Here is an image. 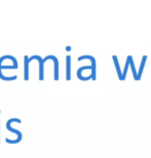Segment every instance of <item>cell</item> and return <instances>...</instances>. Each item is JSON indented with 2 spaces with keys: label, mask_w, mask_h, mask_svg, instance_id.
<instances>
[{
  "label": "cell",
  "mask_w": 151,
  "mask_h": 158,
  "mask_svg": "<svg viewBox=\"0 0 151 158\" xmlns=\"http://www.w3.org/2000/svg\"><path fill=\"white\" fill-rule=\"evenodd\" d=\"M21 123L22 122V120L21 119H19V118H10L9 120H7L6 121V129H7L8 131H11L12 134H15L17 135V139L15 140H9L8 138H6L5 139V142L7 144H18V143H20V142L22 141V139H23V134L20 131H18V129H15L14 128L11 126L12 123Z\"/></svg>",
  "instance_id": "1"
},
{
  "label": "cell",
  "mask_w": 151,
  "mask_h": 158,
  "mask_svg": "<svg viewBox=\"0 0 151 158\" xmlns=\"http://www.w3.org/2000/svg\"><path fill=\"white\" fill-rule=\"evenodd\" d=\"M19 67H15L14 65H2V59L0 58V79L3 81H14V80H17L18 76L17 75H14V76H9V77H6L3 75L2 73V70H15V69H18Z\"/></svg>",
  "instance_id": "2"
},
{
  "label": "cell",
  "mask_w": 151,
  "mask_h": 158,
  "mask_svg": "<svg viewBox=\"0 0 151 158\" xmlns=\"http://www.w3.org/2000/svg\"><path fill=\"white\" fill-rule=\"evenodd\" d=\"M33 60H37L39 63V80L42 81L43 79H44V61H43V59L41 58L40 56H37V55H34L32 56L31 58L28 59V63H30L33 61Z\"/></svg>",
  "instance_id": "3"
},
{
  "label": "cell",
  "mask_w": 151,
  "mask_h": 158,
  "mask_svg": "<svg viewBox=\"0 0 151 158\" xmlns=\"http://www.w3.org/2000/svg\"><path fill=\"white\" fill-rule=\"evenodd\" d=\"M84 59H89L90 62H92V74H90V76H92V79H94V80H96V60L94 56H81L78 58V62L82 61V60Z\"/></svg>",
  "instance_id": "4"
},
{
  "label": "cell",
  "mask_w": 151,
  "mask_h": 158,
  "mask_svg": "<svg viewBox=\"0 0 151 158\" xmlns=\"http://www.w3.org/2000/svg\"><path fill=\"white\" fill-rule=\"evenodd\" d=\"M66 79L70 80L71 79V56H66Z\"/></svg>",
  "instance_id": "5"
},
{
  "label": "cell",
  "mask_w": 151,
  "mask_h": 158,
  "mask_svg": "<svg viewBox=\"0 0 151 158\" xmlns=\"http://www.w3.org/2000/svg\"><path fill=\"white\" fill-rule=\"evenodd\" d=\"M29 56H24V80H29V63H28Z\"/></svg>",
  "instance_id": "6"
},
{
  "label": "cell",
  "mask_w": 151,
  "mask_h": 158,
  "mask_svg": "<svg viewBox=\"0 0 151 158\" xmlns=\"http://www.w3.org/2000/svg\"><path fill=\"white\" fill-rule=\"evenodd\" d=\"M146 61H147V56H143V59H142V62H141L139 72H138V74H137V80H140V79H141V76H142V72H143V69H144V66H145Z\"/></svg>",
  "instance_id": "7"
},
{
  "label": "cell",
  "mask_w": 151,
  "mask_h": 158,
  "mask_svg": "<svg viewBox=\"0 0 151 158\" xmlns=\"http://www.w3.org/2000/svg\"><path fill=\"white\" fill-rule=\"evenodd\" d=\"M113 61H114V64H115V68H116V71H117V74H118V78L122 80V73H121V70H120V67L118 65V61H117V56H113Z\"/></svg>",
  "instance_id": "8"
},
{
  "label": "cell",
  "mask_w": 151,
  "mask_h": 158,
  "mask_svg": "<svg viewBox=\"0 0 151 158\" xmlns=\"http://www.w3.org/2000/svg\"><path fill=\"white\" fill-rule=\"evenodd\" d=\"M130 56V65H131V68H132V71H133V75H134V79L137 80V72H136V68L134 66V62H133V59H132V56Z\"/></svg>",
  "instance_id": "9"
},
{
  "label": "cell",
  "mask_w": 151,
  "mask_h": 158,
  "mask_svg": "<svg viewBox=\"0 0 151 158\" xmlns=\"http://www.w3.org/2000/svg\"><path fill=\"white\" fill-rule=\"evenodd\" d=\"M128 65H130V56H128L127 62H125L124 70V73H122V80H124L125 76H127V72H128Z\"/></svg>",
  "instance_id": "10"
},
{
  "label": "cell",
  "mask_w": 151,
  "mask_h": 158,
  "mask_svg": "<svg viewBox=\"0 0 151 158\" xmlns=\"http://www.w3.org/2000/svg\"><path fill=\"white\" fill-rule=\"evenodd\" d=\"M0 122H1V120H0ZM0 139H1V123H0Z\"/></svg>",
  "instance_id": "11"
}]
</instances>
